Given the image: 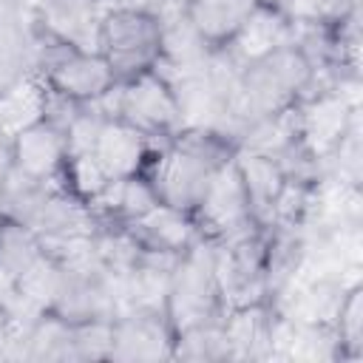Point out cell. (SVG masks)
Returning a JSON list of instances; mask_svg holds the SVG:
<instances>
[{
  "label": "cell",
  "mask_w": 363,
  "mask_h": 363,
  "mask_svg": "<svg viewBox=\"0 0 363 363\" xmlns=\"http://www.w3.org/2000/svg\"><path fill=\"white\" fill-rule=\"evenodd\" d=\"M235 145L210 130H179L156 142L142 176L156 199L182 213H193L213 176L233 159Z\"/></svg>",
  "instance_id": "cell-1"
},
{
  "label": "cell",
  "mask_w": 363,
  "mask_h": 363,
  "mask_svg": "<svg viewBox=\"0 0 363 363\" xmlns=\"http://www.w3.org/2000/svg\"><path fill=\"white\" fill-rule=\"evenodd\" d=\"M309 79H312V65L295 45L275 48L247 62L238 71L235 99H233L238 139L252 122L298 105L303 91L309 88Z\"/></svg>",
  "instance_id": "cell-2"
},
{
  "label": "cell",
  "mask_w": 363,
  "mask_h": 363,
  "mask_svg": "<svg viewBox=\"0 0 363 363\" xmlns=\"http://www.w3.org/2000/svg\"><path fill=\"white\" fill-rule=\"evenodd\" d=\"M224 298L216 278V258L213 244L207 238H199L190 250H184L173 267L164 315L173 326V332H187L193 326L218 323L224 320Z\"/></svg>",
  "instance_id": "cell-3"
},
{
  "label": "cell",
  "mask_w": 363,
  "mask_h": 363,
  "mask_svg": "<svg viewBox=\"0 0 363 363\" xmlns=\"http://www.w3.org/2000/svg\"><path fill=\"white\" fill-rule=\"evenodd\" d=\"M88 105L105 119H122L156 142L170 139L182 130L173 88L156 71H145L133 79L113 82L99 99Z\"/></svg>",
  "instance_id": "cell-4"
},
{
  "label": "cell",
  "mask_w": 363,
  "mask_h": 363,
  "mask_svg": "<svg viewBox=\"0 0 363 363\" xmlns=\"http://www.w3.org/2000/svg\"><path fill=\"white\" fill-rule=\"evenodd\" d=\"M162 28L159 20L139 11L111 9L99 23V54L105 57L116 82L133 79L145 71H153L159 60Z\"/></svg>",
  "instance_id": "cell-5"
},
{
  "label": "cell",
  "mask_w": 363,
  "mask_h": 363,
  "mask_svg": "<svg viewBox=\"0 0 363 363\" xmlns=\"http://www.w3.org/2000/svg\"><path fill=\"white\" fill-rule=\"evenodd\" d=\"M267 255H269L267 227H258V230L238 235L233 241L213 244L216 278L221 286L224 309L269 301V295H267Z\"/></svg>",
  "instance_id": "cell-6"
},
{
  "label": "cell",
  "mask_w": 363,
  "mask_h": 363,
  "mask_svg": "<svg viewBox=\"0 0 363 363\" xmlns=\"http://www.w3.org/2000/svg\"><path fill=\"white\" fill-rule=\"evenodd\" d=\"M190 218H193L199 235L213 241V244L233 241V238L247 235V233L261 227L255 221V216H252V207H250L241 173L235 167V159H230L213 176L210 187L204 190V196L196 204V210L190 213Z\"/></svg>",
  "instance_id": "cell-7"
},
{
  "label": "cell",
  "mask_w": 363,
  "mask_h": 363,
  "mask_svg": "<svg viewBox=\"0 0 363 363\" xmlns=\"http://www.w3.org/2000/svg\"><path fill=\"white\" fill-rule=\"evenodd\" d=\"M176 332L162 309H128L113 318L111 363H162L173 360Z\"/></svg>",
  "instance_id": "cell-8"
},
{
  "label": "cell",
  "mask_w": 363,
  "mask_h": 363,
  "mask_svg": "<svg viewBox=\"0 0 363 363\" xmlns=\"http://www.w3.org/2000/svg\"><path fill=\"white\" fill-rule=\"evenodd\" d=\"M31 17L54 37L65 40L79 51H99V23L102 3L99 0H28Z\"/></svg>",
  "instance_id": "cell-9"
},
{
  "label": "cell",
  "mask_w": 363,
  "mask_h": 363,
  "mask_svg": "<svg viewBox=\"0 0 363 363\" xmlns=\"http://www.w3.org/2000/svg\"><path fill=\"white\" fill-rule=\"evenodd\" d=\"M156 142L147 139L142 130L130 128L122 119H102L96 142L91 147V159L99 164L108 182L136 176L145 170Z\"/></svg>",
  "instance_id": "cell-10"
},
{
  "label": "cell",
  "mask_w": 363,
  "mask_h": 363,
  "mask_svg": "<svg viewBox=\"0 0 363 363\" xmlns=\"http://www.w3.org/2000/svg\"><path fill=\"white\" fill-rule=\"evenodd\" d=\"M65 159H68L65 130L48 119H40L37 125L20 130L11 139V167L28 179L37 182L54 179L62 170Z\"/></svg>",
  "instance_id": "cell-11"
},
{
  "label": "cell",
  "mask_w": 363,
  "mask_h": 363,
  "mask_svg": "<svg viewBox=\"0 0 363 363\" xmlns=\"http://www.w3.org/2000/svg\"><path fill=\"white\" fill-rule=\"evenodd\" d=\"M275 323H278V309L269 301L227 309L221 326H224L230 360H269Z\"/></svg>",
  "instance_id": "cell-12"
},
{
  "label": "cell",
  "mask_w": 363,
  "mask_h": 363,
  "mask_svg": "<svg viewBox=\"0 0 363 363\" xmlns=\"http://www.w3.org/2000/svg\"><path fill=\"white\" fill-rule=\"evenodd\" d=\"M284 45H292V20L269 6H258L241 26L238 31L224 43L218 45L238 68H244L247 62L275 51V48H284Z\"/></svg>",
  "instance_id": "cell-13"
},
{
  "label": "cell",
  "mask_w": 363,
  "mask_h": 363,
  "mask_svg": "<svg viewBox=\"0 0 363 363\" xmlns=\"http://www.w3.org/2000/svg\"><path fill=\"white\" fill-rule=\"evenodd\" d=\"M51 91L71 96L77 102H94L99 99L116 79L99 51H79L74 48L65 54L51 71L40 77Z\"/></svg>",
  "instance_id": "cell-14"
},
{
  "label": "cell",
  "mask_w": 363,
  "mask_h": 363,
  "mask_svg": "<svg viewBox=\"0 0 363 363\" xmlns=\"http://www.w3.org/2000/svg\"><path fill=\"white\" fill-rule=\"evenodd\" d=\"M156 201L159 199L150 182L142 173H136L108 182L94 199H88V207L96 216L99 227H128L136 218H142Z\"/></svg>",
  "instance_id": "cell-15"
},
{
  "label": "cell",
  "mask_w": 363,
  "mask_h": 363,
  "mask_svg": "<svg viewBox=\"0 0 363 363\" xmlns=\"http://www.w3.org/2000/svg\"><path fill=\"white\" fill-rule=\"evenodd\" d=\"M128 230L145 250H159V252H170V255H182L201 238L190 213H182L162 201H156L142 218L128 224Z\"/></svg>",
  "instance_id": "cell-16"
},
{
  "label": "cell",
  "mask_w": 363,
  "mask_h": 363,
  "mask_svg": "<svg viewBox=\"0 0 363 363\" xmlns=\"http://www.w3.org/2000/svg\"><path fill=\"white\" fill-rule=\"evenodd\" d=\"M235 167L241 173V182H244V190H247V199H250V207H252V216L261 227L269 224V213H272V204L286 182L281 164L269 156H261V153H250V150H235Z\"/></svg>",
  "instance_id": "cell-17"
},
{
  "label": "cell",
  "mask_w": 363,
  "mask_h": 363,
  "mask_svg": "<svg viewBox=\"0 0 363 363\" xmlns=\"http://www.w3.org/2000/svg\"><path fill=\"white\" fill-rule=\"evenodd\" d=\"M45 119V82L37 74L23 77L17 85L0 94V139L11 145V139Z\"/></svg>",
  "instance_id": "cell-18"
},
{
  "label": "cell",
  "mask_w": 363,
  "mask_h": 363,
  "mask_svg": "<svg viewBox=\"0 0 363 363\" xmlns=\"http://www.w3.org/2000/svg\"><path fill=\"white\" fill-rule=\"evenodd\" d=\"M258 6L261 0H184L187 17L213 45H224Z\"/></svg>",
  "instance_id": "cell-19"
},
{
  "label": "cell",
  "mask_w": 363,
  "mask_h": 363,
  "mask_svg": "<svg viewBox=\"0 0 363 363\" xmlns=\"http://www.w3.org/2000/svg\"><path fill=\"white\" fill-rule=\"evenodd\" d=\"M20 360L31 363H74L71 323L54 312H43L23 337Z\"/></svg>",
  "instance_id": "cell-20"
},
{
  "label": "cell",
  "mask_w": 363,
  "mask_h": 363,
  "mask_svg": "<svg viewBox=\"0 0 363 363\" xmlns=\"http://www.w3.org/2000/svg\"><path fill=\"white\" fill-rule=\"evenodd\" d=\"M31 74V11L0 20V94Z\"/></svg>",
  "instance_id": "cell-21"
},
{
  "label": "cell",
  "mask_w": 363,
  "mask_h": 363,
  "mask_svg": "<svg viewBox=\"0 0 363 363\" xmlns=\"http://www.w3.org/2000/svg\"><path fill=\"white\" fill-rule=\"evenodd\" d=\"M43 258L40 238L17 218L0 213V275L17 281Z\"/></svg>",
  "instance_id": "cell-22"
},
{
  "label": "cell",
  "mask_w": 363,
  "mask_h": 363,
  "mask_svg": "<svg viewBox=\"0 0 363 363\" xmlns=\"http://www.w3.org/2000/svg\"><path fill=\"white\" fill-rule=\"evenodd\" d=\"M173 360H184V363H227L230 360V349H227V337H224L221 320L179 332L176 340H173Z\"/></svg>",
  "instance_id": "cell-23"
},
{
  "label": "cell",
  "mask_w": 363,
  "mask_h": 363,
  "mask_svg": "<svg viewBox=\"0 0 363 363\" xmlns=\"http://www.w3.org/2000/svg\"><path fill=\"white\" fill-rule=\"evenodd\" d=\"M332 326H335V335L340 343L343 363L363 360V286H360V281H354L343 292Z\"/></svg>",
  "instance_id": "cell-24"
},
{
  "label": "cell",
  "mask_w": 363,
  "mask_h": 363,
  "mask_svg": "<svg viewBox=\"0 0 363 363\" xmlns=\"http://www.w3.org/2000/svg\"><path fill=\"white\" fill-rule=\"evenodd\" d=\"M60 284H62V267L54 258H48L45 252H43V258L28 272H23L14 281L17 295L26 303H31L34 309H40V312H48L54 306V298L60 292Z\"/></svg>",
  "instance_id": "cell-25"
},
{
  "label": "cell",
  "mask_w": 363,
  "mask_h": 363,
  "mask_svg": "<svg viewBox=\"0 0 363 363\" xmlns=\"http://www.w3.org/2000/svg\"><path fill=\"white\" fill-rule=\"evenodd\" d=\"M111 340H113V320H82V323H71L74 363L108 360Z\"/></svg>",
  "instance_id": "cell-26"
},
{
  "label": "cell",
  "mask_w": 363,
  "mask_h": 363,
  "mask_svg": "<svg viewBox=\"0 0 363 363\" xmlns=\"http://www.w3.org/2000/svg\"><path fill=\"white\" fill-rule=\"evenodd\" d=\"M105 11L111 9H122V11H139V14H150V17H162L167 14L173 6H179L182 0H99Z\"/></svg>",
  "instance_id": "cell-27"
},
{
  "label": "cell",
  "mask_w": 363,
  "mask_h": 363,
  "mask_svg": "<svg viewBox=\"0 0 363 363\" xmlns=\"http://www.w3.org/2000/svg\"><path fill=\"white\" fill-rule=\"evenodd\" d=\"M31 11V3L28 0H0V20H9V17H23Z\"/></svg>",
  "instance_id": "cell-28"
},
{
  "label": "cell",
  "mask_w": 363,
  "mask_h": 363,
  "mask_svg": "<svg viewBox=\"0 0 363 363\" xmlns=\"http://www.w3.org/2000/svg\"><path fill=\"white\" fill-rule=\"evenodd\" d=\"M9 173H11V145L0 139V201H3V187H6Z\"/></svg>",
  "instance_id": "cell-29"
},
{
  "label": "cell",
  "mask_w": 363,
  "mask_h": 363,
  "mask_svg": "<svg viewBox=\"0 0 363 363\" xmlns=\"http://www.w3.org/2000/svg\"><path fill=\"white\" fill-rule=\"evenodd\" d=\"M261 3L269 6V9H275V11H281V14H286V17H289V11L295 6V0H261Z\"/></svg>",
  "instance_id": "cell-30"
},
{
  "label": "cell",
  "mask_w": 363,
  "mask_h": 363,
  "mask_svg": "<svg viewBox=\"0 0 363 363\" xmlns=\"http://www.w3.org/2000/svg\"><path fill=\"white\" fill-rule=\"evenodd\" d=\"M346 3H349L352 9H360V0H346Z\"/></svg>",
  "instance_id": "cell-31"
}]
</instances>
